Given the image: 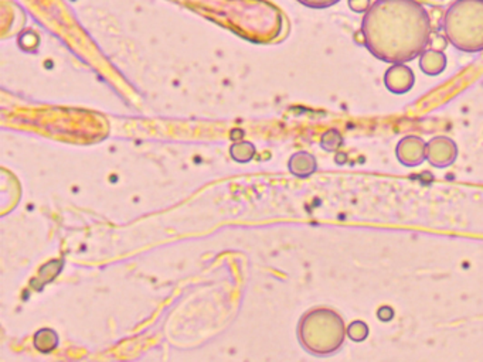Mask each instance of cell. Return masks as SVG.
Wrapping results in <instances>:
<instances>
[{"label":"cell","instance_id":"obj_3","mask_svg":"<svg viewBox=\"0 0 483 362\" xmlns=\"http://www.w3.org/2000/svg\"><path fill=\"white\" fill-rule=\"evenodd\" d=\"M384 80H386L387 88L396 93H407L414 85V74L404 64H396L391 67L387 71Z\"/></svg>","mask_w":483,"mask_h":362},{"label":"cell","instance_id":"obj_4","mask_svg":"<svg viewBox=\"0 0 483 362\" xmlns=\"http://www.w3.org/2000/svg\"><path fill=\"white\" fill-rule=\"evenodd\" d=\"M422 71L429 75H439L444 71L447 65V58L441 52L437 50H429V52L422 53L421 62Z\"/></svg>","mask_w":483,"mask_h":362},{"label":"cell","instance_id":"obj_5","mask_svg":"<svg viewBox=\"0 0 483 362\" xmlns=\"http://www.w3.org/2000/svg\"><path fill=\"white\" fill-rule=\"evenodd\" d=\"M291 171L298 176H308L315 171V161L308 153H298L290 163Z\"/></svg>","mask_w":483,"mask_h":362},{"label":"cell","instance_id":"obj_7","mask_svg":"<svg viewBox=\"0 0 483 362\" xmlns=\"http://www.w3.org/2000/svg\"><path fill=\"white\" fill-rule=\"evenodd\" d=\"M232 149H235V151H239V154H234V156H232V158H234L235 161H250V159H251L255 153L254 146H252V144H250V143L235 144L234 148Z\"/></svg>","mask_w":483,"mask_h":362},{"label":"cell","instance_id":"obj_2","mask_svg":"<svg viewBox=\"0 0 483 362\" xmlns=\"http://www.w3.org/2000/svg\"><path fill=\"white\" fill-rule=\"evenodd\" d=\"M444 30L458 50L482 52L483 0H454L445 12Z\"/></svg>","mask_w":483,"mask_h":362},{"label":"cell","instance_id":"obj_6","mask_svg":"<svg viewBox=\"0 0 483 362\" xmlns=\"http://www.w3.org/2000/svg\"><path fill=\"white\" fill-rule=\"evenodd\" d=\"M58 337L54 331L50 328H43L34 336V346L42 353H50L57 347Z\"/></svg>","mask_w":483,"mask_h":362},{"label":"cell","instance_id":"obj_8","mask_svg":"<svg viewBox=\"0 0 483 362\" xmlns=\"http://www.w3.org/2000/svg\"><path fill=\"white\" fill-rule=\"evenodd\" d=\"M297 2L310 9H328V7L335 6L340 0H297Z\"/></svg>","mask_w":483,"mask_h":362},{"label":"cell","instance_id":"obj_9","mask_svg":"<svg viewBox=\"0 0 483 362\" xmlns=\"http://www.w3.org/2000/svg\"><path fill=\"white\" fill-rule=\"evenodd\" d=\"M370 5V0H349V6L356 14H366Z\"/></svg>","mask_w":483,"mask_h":362},{"label":"cell","instance_id":"obj_1","mask_svg":"<svg viewBox=\"0 0 483 362\" xmlns=\"http://www.w3.org/2000/svg\"><path fill=\"white\" fill-rule=\"evenodd\" d=\"M369 52L386 63L419 57L431 37V19L417 0H374L361 22Z\"/></svg>","mask_w":483,"mask_h":362}]
</instances>
